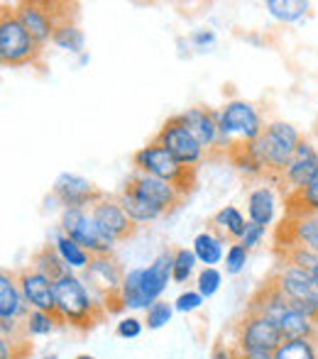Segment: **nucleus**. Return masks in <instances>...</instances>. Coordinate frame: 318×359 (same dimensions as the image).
<instances>
[{
	"instance_id": "19",
	"label": "nucleus",
	"mask_w": 318,
	"mask_h": 359,
	"mask_svg": "<svg viewBox=\"0 0 318 359\" xmlns=\"http://www.w3.org/2000/svg\"><path fill=\"white\" fill-rule=\"evenodd\" d=\"M245 213H247V220L257 222V225H262V227L274 225L277 213H279V198H277L274 186H270V184L255 186V189L247 194Z\"/></svg>"
},
{
	"instance_id": "4",
	"label": "nucleus",
	"mask_w": 318,
	"mask_h": 359,
	"mask_svg": "<svg viewBox=\"0 0 318 359\" xmlns=\"http://www.w3.org/2000/svg\"><path fill=\"white\" fill-rule=\"evenodd\" d=\"M133 166L135 171H143V174L157 176V179H164L169 184L179 186L184 194H189L191 186H194V169H186L181 161L174 159V154L166 147H161L154 140L135 151Z\"/></svg>"
},
{
	"instance_id": "32",
	"label": "nucleus",
	"mask_w": 318,
	"mask_h": 359,
	"mask_svg": "<svg viewBox=\"0 0 318 359\" xmlns=\"http://www.w3.org/2000/svg\"><path fill=\"white\" fill-rule=\"evenodd\" d=\"M59 325H62V320L57 318V313H47V311H29L22 323L25 332L29 337H49Z\"/></svg>"
},
{
	"instance_id": "37",
	"label": "nucleus",
	"mask_w": 318,
	"mask_h": 359,
	"mask_svg": "<svg viewBox=\"0 0 318 359\" xmlns=\"http://www.w3.org/2000/svg\"><path fill=\"white\" fill-rule=\"evenodd\" d=\"M206 303V298L201 296L196 288H184V291H179V296L171 301V306H174L176 313H184V316H189V313H196L201 311Z\"/></svg>"
},
{
	"instance_id": "2",
	"label": "nucleus",
	"mask_w": 318,
	"mask_h": 359,
	"mask_svg": "<svg viewBox=\"0 0 318 359\" xmlns=\"http://www.w3.org/2000/svg\"><path fill=\"white\" fill-rule=\"evenodd\" d=\"M54 291H57V308H54V313H57V318L64 325L91 327L103 316L100 303L93 301L91 286L79 274H69L64 279L54 281Z\"/></svg>"
},
{
	"instance_id": "39",
	"label": "nucleus",
	"mask_w": 318,
	"mask_h": 359,
	"mask_svg": "<svg viewBox=\"0 0 318 359\" xmlns=\"http://www.w3.org/2000/svg\"><path fill=\"white\" fill-rule=\"evenodd\" d=\"M145 332V320H140L138 316H123L115 323V335L120 340H138Z\"/></svg>"
},
{
	"instance_id": "49",
	"label": "nucleus",
	"mask_w": 318,
	"mask_h": 359,
	"mask_svg": "<svg viewBox=\"0 0 318 359\" xmlns=\"http://www.w3.org/2000/svg\"><path fill=\"white\" fill-rule=\"evenodd\" d=\"M314 337H316V340H318V316L314 318Z\"/></svg>"
},
{
	"instance_id": "6",
	"label": "nucleus",
	"mask_w": 318,
	"mask_h": 359,
	"mask_svg": "<svg viewBox=\"0 0 318 359\" xmlns=\"http://www.w3.org/2000/svg\"><path fill=\"white\" fill-rule=\"evenodd\" d=\"M42 47L29 37L13 10H3L0 15V62L5 67H27L34 64Z\"/></svg>"
},
{
	"instance_id": "7",
	"label": "nucleus",
	"mask_w": 318,
	"mask_h": 359,
	"mask_svg": "<svg viewBox=\"0 0 318 359\" xmlns=\"http://www.w3.org/2000/svg\"><path fill=\"white\" fill-rule=\"evenodd\" d=\"M59 230L74 242H79L84 250H88L93 257L98 255H115L118 242L105 237L103 232L95 227L93 217L88 208H62L59 210Z\"/></svg>"
},
{
	"instance_id": "40",
	"label": "nucleus",
	"mask_w": 318,
	"mask_h": 359,
	"mask_svg": "<svg viewBox=\"0 0 318 359\" xmlns=\"http://www.w3.org/2000/svg\"><path fill=\"white\" fill-rule=\"evenodd\" d=\"M291 201L301 205L299 213H318V174L314 176V181H311L304 191H299L296 196H291Z\"/></svg>"
},
{
	"instance_id": "35",
	"label": "nucleus",
	"mask_w": 318,
	"mask_h": 359,
	"mask_svg": "<svg viewBox=\"0 0 318 359\" xmlns=\"http://www.w3.org/2000/svg\"><path fill=\"white\" fill-rule=\"evenodd\" d=\"M174 306H171L169 301H157V303H152V306L145 311V327L147 330H161V327H166L171 323V318H174Z\"/></svg>"
},
{
	"instance_id": "17",
	"label": "nucleus",
	"mask_w": 318,
	"mask_h": 359,
	"mask_svg": "<svg viewBox=\"0 0 318 359\" xmlns=\"http://www.w3.org/2000/svg\"><path fill=\"white\" fill-rule=\"evenodd\" d=\"M18 284L25 301H27L29 311L54 313V308H57V291H54L52 279H47L44 274H39V271L27 266V269L18 271Z\"/></svg>"
},
{
	"instance_id": "36",
	"label": "nucleus",
	"mask_w": 318,
	"mask_h": 359,
	"mask_svg": "<svg viewBox=\"0 0 318 359\" xmlns=\"http://www.w3.org/2000/svg\"><path fill=\"white\" fill-rule=\"evenodd\" d=\"M247 262H250V250L240 245V242H230L228 250H225V259H223V269L228 276H240L245 271Z\"/></svg>"
},
{
	"instance_id": "47",
	"label": "nucleus",
	"mask_w": 318,
	"mask_h": 359,
	"mask_svg": "<svg viewBox=\"0 0 318 359\" xmlns=\"http://www.w3.org/2000/svg\"><path fill=\"white\" fill-rule=\"evenodd\" d=\"M88 64H91V54H88V49H86L84 54L77 57V67H88Z\"/></svg>"
},
{
	"instance_id": "9",
	"label": "nucleus",
	"mask_w": 318,
	"mask_h": 359,
	"mask_svg": "<svg viewBox=\"0 0 318 359\" xmlns=\"http://www.w3.org/2000/svg\"><path fill=\"white\" fill-rule=\"evenodd\" d=\"M123 189L133 191L135 196H140L143 201H147L150 205H154L161 213H171L176 205L184 201V191L179 186L169 184L164 179H157V176H150V174H143V171H133L130 179L125 181Z\"/></svg>"
},
{
	"instance_id": "8",
	"label": "nucleus",
	"mask_w": 318,
	"mask_h": 359,
	"mask_svg": "<svg viewBox=\"0 0 318 359\" xmlns=\"http://www.w3.org/2000/svg\"><path fill=\"white\" fill-rule=\"evenodd\" d=\"M284 342L281 332L270 318L260 316V313L245 311V316L235 325V342L233 347L242 352H272L274 355L279 345Z\"/></svg>"
},
{
	"instance_id": "21",
	"label": "nucleus",
	"mask_w": 318,
	"mask_h": 359,
	"mask_svg": "<svg viewBox=\"0 0 318 359\" xmlns=\"http://www.w3.org/2000/svg\"><path fill=\"white\" fill-rule=\"evenodd\" d=\"M225 245H230V242H225V237L218 235L213 227H206V230H201L199 235L191 240V250H194V255L201 266L223 264L225 250H228Z\"/></svg>"
},
{
	"instance_id": "23",
	"label": "nucleus",
	"mask_w": 318,
	"mask_h": 359,
	"mask_svg": "<svg viewBox=\"0 0 318 359\" xmlns=\"http://www.w3.org/2000/svg\"><path fill=\"white\" fill-rule=\"evenodd\" d=\"M52 245H54V250L59 252V257L67 262V266L74 271V274H77V271H86V269H88L93 255H91L88 250H84L79 242H74L72 237L64 235V232L59 230V225H57V230L52 232Z\"/></svg>"
},
{
	"instance_id": "22",
	"label": "nucleus",
	"mask_w": 318,
	"mask_h": 359,
	"mask_svg": "<svg viewBox=\"0 0 318 359\" xmlns=\"http://www.w3.org/2000/svg\"><path fill=\"white\" fill-rule=\"evenodd\" d=\"M118 306L123 311H133V313H145L150 308L147 298L143 291V266H135V269L125 271L123 286H120L118 296H115Z\"/></svg>"
},
{
	"instance_id": "5",
	"label": "nucleus",
	"mask_w": 318,
	"mask_h": 359,
	"mask_svg": "<svg viewBox=\"0 0 318 359\" xmlns=\"http://www.w3.org/2000/svg\"><path fill=\"white\" fill-rule=\"evenodd\" d=\"M272 284L284 293V298L291 303V308H296L301 316L311 318V320L318 316V288L314 286L309 269L281 262L274 274H272Z\"/></svg>"
},
{
	"instance_id": "38",
	"label": "nucleus",
	"mask_w": 318,
	"mask_h": 359,
	"mask_svg": "<svg viewBox=\"0 0 318 359\" xmlns=\"http://www.w3.org/2000/svg\"><path fill=\"white\" fill-rule=\"evenodd\" d=\"M189 44L194 52L204 54V52H213V47L218 44V34L211 27H196L189 32Z\"/></svg>"
},
{
	"instance_id": "14",
	"label": "nucleus",
	"mask_w": 318,
	"mask_h": 359,
	"mask_svg": "<svg viewBox=\"0 0 318 359\" xmlns=\"http://www.w3.org/2000/svg\"><path fill=\"white\" fill-rule=\"evenodd\" d=\"M125 269L113 255H98L91 259L88 269L84 271V281L91 286L93 293H100V298H115L123 286Z\"/></svg>"
},
{
	"instance_id": "45",
	"label": "nucleus",
	"mask_w": 318,
	"mask_h": 359,
	"mask_svg": "<svg viewBox=\"0 0 318 359\" xmlns=\"http://www.w3.org/2000/svg\"><path fill=\"white\" fill-rule=\"evenodd\" d=\"M235 359H274L272 352H242L235 350Z\"/></svg>"
},
{
	"instance_id": "12",
	"label": "nucleus",
	"mask_w": 318,
	"mask_h": 359,
	"mask_svg": "<svg viewBox=\"0 0 318 359\" xmlns=\"http://www.w3.org/2000/svg\"><path fill=\"white\" fill-rule=\"evenodd\" d=\"M52 194L59 198L62 208H91L103 196L93 186V181L77 174V171H62L54 179Z\"/></svg>"
},
{
	"instance_id": "48",
	"label": "nucleus",
	"mask_w": 318,
	"mask_h": 359,
	"mask_svg": "<svg viewBox=\"0 0 318 359\" xmlns=\"http://www.w3.org/2000/svg\"><path fill=\"white\" fill-rule=\"evenodd\" d=\"M311 279H314V286L318 288V259H316V264L311 266Z\"/></svg>"
},
{
	"instance_id": "16",
	"label": "nucleus",
	"mask_w": 318,
	"mask_h": 359,
	"mask_svg": "<svg viewBox=\"0 0 318 359\" xmlns=\"http://www.w3.org/2000/svg\"><path fill=\"white\" fill-rule=\"evenodd\" d=\"M13 13L15 18L22 22V27L29 32V37L44 47L47 42H52L54 37V29H57L59 20L54 18V13L42 3H18L13 5Z\"/></svg>"
},
{
	"instance_id": "43",
	"label": "nucleus",
	"mask_w": 318,
	"mask_h": 359,
	"mask_svg": "<svg viewBox=\"0 0 318 359\" xmlns=\"http://www.w3.org/2000/svg\"><path fill=\"white\" fill-rule=\"evenodd\" d=\"M20 325H22V323H18V320H0V337L13 340L15 332L20 330Z\"/></svg>"
},
{
	"instance_id": "33",
	"label": "nucleus",
	"mask_w": 318,
	"mask_h": 359,
	"mask_svg": "<svg viewBox=\"0 0 318 359\" xmlns=\"http://www.w3.org/2000/svg\"><path fill=\"white\" fill-rule=\"evenodd\" d=\"M274 359H318V340L316 337H301V340H284Z\"/></svg>"
},
{
	"instance_id": "1",
	"label": "nucleus",
	"mask_w": 318,
	"mask_h": 359,
	"mask_svg": "<svg viewBox=\"0 0 318 359\" xmlns=\"http://www.w3.org/2000/svg\"><path fill=\"white\" fill-rule=\"evenodd\" d=\"M301 133L291 123L284 120H272L265 125L262 135L250 144L235 147L233 154L235 164L242 174L250 176H272L279 179L281 171L289 166V161L294 159L296 149L301 144Z\"/></svg>"
},
{
	"instance_id": "46",
	"label": "nucleus",
	"mask_w": 318,
	"mask_h": 359,
	"mask_svg": "<svg viewBox=\"0 0 318 359\" xmlns=\"http://www.w3.org/2000/svg\"><path fill=\"white\" fill-rule=\"evenodd\" d=\"M13 347H15L13 340H8V337H0V359H15Z\"/></svg>"
},
{
	"instance_id": "13",
	"label": "nucleus",
	"mask_w": 318,
	"mask_h": 359,
	"mask_svg": "<svg viewBox=\"0 0 318 359\" xmlns=\"http://www.w3.org/2000/svg\"><path fill=\"white\" fill-rule=\"evenodd\" d=\"M316 174H318V147L314 142H309V140H301L294 159L289 161V166L281 171V176L277 181L286 186L289 198H291V196H296L299 191H304L306 186L314 181Z\"/></svg>"
},
{
	"instance_id": "24",
	"label": "nucleus",
	"mask_w": 318,
	"mask_h": 359,
	"mask_svg": "<svg viewBox=\"0 0 318 359\" xmlns=\"http://www.w3.org/2000/svg\"><path fill=\"white\" fill-rule=\"evenodd\" d=\"M245 225H247V215L242 213L238 205H223V208H218L213 217H211V227L230 242H240Z\"/></svg>"
},
{
	"instance_id": "20",
	"label": "nucleus",
	"mask_w": 318,
	"mask_h": 359,
	"mask_svg": "<svg viewBox=\"0 0 318 359\" xmlns=\"http://www.w3.org/2000/svg\"><path fill=\"white\" fill-rule=\"evenodd\" d=\"M29 306L25 301L18 284V274L3 269L0 271V320H18L25 323Z\"/></svg>"
},
{
	"instance_id": "34",
	"label": "nucleus",
	"mask_w": 318,
	"mask_h": 359,
	"mask_svg": "<svg viewBox=\"0 0 318 359\" xmlns=\"http://www.w3.org/2000/svg\"><path fill=\"white\" fill-rule=\"evenodd\" d=\"M220 286H223V271L218 266H201L199 274H196V291L208 301L220 291Z\"/></svg>"
},
{
	"instance_id": "28",
	"label": "nucleus",
	"mask_w": 318,
	"mask_h": 359,
	"mask_svg": "<svg viewBox=\"0 0 318 359\" xmlns=\"http://www.w3.org/2000/svg\"><path fill=\"white\" fill-rule=\"evenodd\" d=\"M291 247H306L318 252V213H296L289 225Z\"/></svg>"
},
{
	"instance_id": "30",
	"label": "nucleus",
	"mask_w": 318,
	"mask_h": 359,
	"mask_svg": "<svg viewBox=\"0 0 318 359\" xmlns=\"http://www.w3.org/2000/svg\"><path fill=\"white\" fill-rule=\"evenodd\" d=\"M52 44L57 49H62V52H69V54H74V57H79V54L86 52V34L77 22L62 20V22L57 25V29H54Z\"/></svg>"
},
{
	"instance_id": "27",
	"label": "nucleus",
	"mask_w": 318,
	"mask_h": 359,
	"mask_svg": "<svg viewBox=\"0 0 318 359\" xmlns=\"http://www.w3.org/2000/svg\"><path fill=\"white\" fill-rule=\"evenodd\" d=\"M265 10L272 20L281 25H296L304 18H309L311 3L309 0H267Z\"/></svg>"
},
{
	"instance_id": "15",
	"label": "nucleus",
	"mask_w": 318,
	"mask_h": 359,
	"mask_svg": "<svg viewBox=\"0 0 318 359\" xmlns=\"http://www.w3.org/2000/svg\"><path fill=\"white\" fill-rule=\"evenodd\" d=\"M196 140L204 147L206 151H216L220 142V128L218 118H216L213 108H204V105H191V108L181 110L179 115H174Z\"/></svg>"
},
{
	"instance_id": "29",
	"label": "nucleus",
	"mask_w": 318,
	"mask_h": 359,
	"mask_svg": "<svg viewBox=\"0 0 318 359\" xmlns=\"http://www.w3.org/2000/svg\"><path fill=\"white\" fill-rule=\"evenodd\" d=\"M277 330L281 332L284 340H301V337H314V320L301 316L296 308H286L279 318L274 320Z\"/></svg>"
},
{
	"instance_id": "31",
	"label": "nucleus",
	"mask_w": 318,
	"mask_h": 359,
	"mask_svg": "<svg viewBox=\"0 0 318 359\" xmlns=\"http://www.w3.org/2000/svg\"><path fill=\"white\" fill-rule=\"evenodd\" d=\"M196 269H199V259H196L194 250H191V247H176L174 250V274H171L174 284L186 286L191 279H196V274H199Z\"/></svg>"
},
{
	"instance_id": "25",
	"label": "nucleus",
	"mask_w": 318,
	"mask_h": 359,
	"mask_svg": "<svg viewBox=\"0 0 318 359\" xmlns=\"http://www.w3.org/2000/svg\"><path fill=\"white\" fill-rule=\"evenodd\" d=\"M29 269L39 271V274H44L52 281H59V279H64V276L74 274L67 266V262L59 257V252L54 250V245H44L39 252H34L32 262H29Z\"/></svg>"
},
{
	"instance_id": "42",
	"label": "nucleus",
	"mask_w": 318,
	"mask_h": 359,
	"mask_svg": "<svg viewBox=\"0 0 318 359\" xmlns=\"http://www.w3.org/2000/svg\"><path fill=\"white\" fill-rule=\"evenodd\" d=\"M316 259H318V252H311V250H306V247H291L284 262L286 264H296V266H301V269L311 271V266L316 264Z\"/></svg>"
},
{
	"instance_id": "18",
	"label": "nucleus",
	"mask_w": 318,
	"mask_h": 359,
	"mask_svg": "<svg viewBox=\"0 0 318 359\" xmlns=\"http://www.w3.org/2000/svg\"><path fill=\"white\" fill-rule=\"evenodd\" d=\"M171 274H174V250H161L147 266H143V291L150 306L161 301L169 284H174Z\"/></svg>"
},
{
	"instance_id": "44",
	"label": "nucleus",
	"mask_w": 318,
	"mask_h": 359,
	"mask_svg": "<svg viewBox=\"0 0 318 359\" xmlns=\"http://www.w3.org/2000/svg\"><path fill=\"white\" fill-rule=\"evenodd\" d=\"M211 359H235V347L233 345H216L211 352Z\"/></svg>"
},
{
	"instance_id": "11",
	"label": "nucleus",
	"mask_w": 318,
	"mask_h": 359,
	"mask_svg": "<svg viewBox=\"0 0 318 359\" xmlns=\"http://www.w3.org/2000/svg\"><path fill=\"white\" fill-rule=\"evenodd\" d=\"M88 213H91V217H93L95 227H98L105 237H110V240H115V242L128 240V237L138 230L135 222L130 220L128 213L123 210L118 196H105L103 194L93 205H91Z\"/></svg>"
},
{
	"instance_id": "26",
	"label": "nucleus",
	"mask_w": 318,
	"mask_h": 359,
	"mask_svg": "<svg viewBox=\"0 0 318 359\" xmlns=\"http://www.w3.org/2000/svg\"><path fill=\"white\" fill-rule=\"evenodd\" d=\"M118 201L120 205H123V210L128 213L130 220L135 222V227H143V225H150V222L159 220V217H164L161 210H157L154 205H150L147 201H143L140 196H135L133 191L123 189L118 194Z\"/></svg>"
},
{
	"instance_id": "3",
	"label": "nucleus",
	"mask_w": 318,
	"mask_h": 359,
	"mask_svg": "<svg viewBox=\"0 0 318 359\" xmlns=\"http://www.w3.org/2000/svg\"><path fill=\"white\" fill-rule=\"evenodd\" d=\"M216 118H218V128H220V151H233L235 147L250 144L265 130V120H262L260 110L255 108L247 100H228L225 105L216 108Z\"/></svg>"
},
{
	"instance_id": "10",
	"label": "nucleus",
	"mask_w": 318,
	"mask_h": 359,
	"mask_svg": "<svg viewBox=\"0 0 318 359\" xmlns=\"http://www.w3.org/2000/svg\"><path fill=\"white\" fill-rule=\"evenodd\" d=\"M154 142L166 147V149L174 154L176 161H181L186 169H194V171H196V166L204 161V156L208 154V151L199 144V140H196L176 118H169L164 125H161V130H159L157 137H154Z\"/></svg>"
},
{
	"instance_id": "51",
	"label": "nucleus",
	"mask_w": 318,
	"mask_h": 359,
	"mask_svg": "<svg viewBox=\"0 0 318 359\" xmlns=\"http://www.w3.org/2000/svg\"><path fill=\"white\" fill-rule=\"evenodd\" d=\"M42 359H59V357H57V355H44Z\"/></svg>"
},
{
	"instance_id": "41",
	"label": "nucleus",
	"mask_w": 318,
	"mask_h": 359,
	"mask_svg": "<svg viewBox=\"0 0 318 359\" xmlns=\"http://www.w3.org/2000/svg\"><path fill=\"white\" fill-rule=\"evenodd\" d=\"M265 237H267V227H262V225H257V222H250L247 220V225H245V232H242V237H240V245L245 247V250H257V247L265 242Z\"/></svg>"
},
{
	"instance_id": "50",
	"label": "nucleus",
	"mask_w": 318,
	"mask_h": 359,
	"mask_svg": "<svg viewBox=\"0 0 318 359\" xmlns=\"http://www.w3.org/2000/svg\"><path fill=\"white\" fill-rule=\"evenodd\" d=\"M74 359H98V357H93V355H77Z\"/></svg>"
}]
</instances>
